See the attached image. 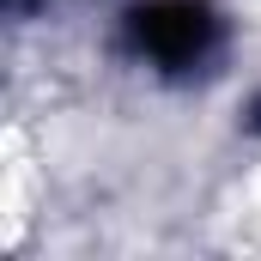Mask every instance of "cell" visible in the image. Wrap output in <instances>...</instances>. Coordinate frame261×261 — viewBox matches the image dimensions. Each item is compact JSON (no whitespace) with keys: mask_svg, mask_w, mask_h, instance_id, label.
<instances>
[{"mask_svg":"<svg viewBox=\"0 0 261 261\" xmlns=\"http://www.w3.org/2000/svg\"><path fill=\"white\" fill-rule=\"evenodd\" d=\"M134 43L158 67H195L213 49V12L195 0H152L134 18Z\"/></svg>","mask_w":261,"mask_h":261,"instance_id":"6da1fadb","label":"cell"}]
</instances>
